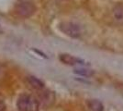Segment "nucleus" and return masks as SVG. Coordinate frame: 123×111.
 Instances as JSON below:
<instances>
[{
    "instance_id": "1",
    "label": "nucleus",
    "mask_w": 123,
    "mask_h": 111,
    "mask_svg": "<svg viewBox=\"0 0 123 111\" xmlns=\"http://www.w3.org/2000/svg\"><path fill=\"white\" fill-rule=\"evenodd\" d=\"M17 106L19 111H40L39 102L31 95H21L18 98Z\"/></svg>"
},
{
    "instance_id": "2",
    "label": "nucleus",
    "mask_w": 123,
    "mask_h": 111,
    "mask_svg": "<svg viewBox=\"0 0 123 111\" xmlns=\"http://www.w3.org/2000/svg\"><path fill=\"white\" fill-rule=\"evenodd\" d=\"M16 13L23 19L31 17L36 11V7L31 2L27 0H19L15 6Z\"/></svg>"
},
{
    "instance_id": "3",
    "label": "nucleus",
    "mask_w": 123,
    "mask_h": 111,
    "mask_svg": "<svg viewBox=\"0 0 123 111\" xmlns=\"http://www.w3.org/2000/svg\"><path fill=\"white\" fill-rule=\"evenodd\" d=\"M60 30L62 32H63L65 35L74 38V39H78L82 35V30L81 27L78 24L71 21H63L60 24Z\"/></svg>"
},
{
    "instance_id": "4",
    "label": "nucleus",
    "mask_w": 123,
    "mask_h": 111,
    "mask_svg": "<svg viewBox=\"0 0 123 111\" xmlns=\"http://www.w3.org/2000/svg\"><path fill=\"white\" fill-rule=\"evenodd\" d=\"M60 60L62 63L69 65V66H76V65H81V66H86V62L81 58H78L76 57L71 56L69 54H61L60 55Z\"/></svg>"
},
{
    "instance_id": "5",
    "label": "nucleus",
    "mask_w": 123,
    "mask_h": 111,
    "mask_svg": "<svg viewBox=\"0 0 123 111\" xmlns=\"http://www.w3.org/2000/svg\"><path fill=\"white\" fill-rule=\"evenodd\" d=\"M26 82L28 83V85L37 91H42L44 89V83L43 81H41L40 79L36 78L35 76H28L26 77Z\"/></svg>"
},
{
    "instance_id": "6",
    "label": "nucleus",
    "mask_w": 123,
    "mask_h": 111,
    "mask_svg": "<svg viewBox=\"0 0 123 111\" xmlns=\"http://www.w3.org/2000/svg\"><path fill=\"white\" fill-rule=\"evenodd\" d=\"M86 106L90 111H104L102 102L98 99H89L86 102Z\"/></svg>"
},
{
    "instance_id": "7",
    "label": "nucleus",
    "mask_w": 123,
    "mask_h": 111,
    "mask_svg": "<svg viewBox=\"0 0 123 111\" xmlns=\"http://www.w3.org/2000/svg\"><path fill=\"white\" fill-rule=\"evenodd\" d=\"M112 13L115 21L123 23V4H117L114 7Z\"/></svg>"
},
{
    "instance_id": "8",
    "label": "nucleus",
    "mask_w": 123,
    "mask_h": 111,
    "mask_svg": "<svg viewBox=\"0 0 123 111\" xmlns=\"http://www.w3.org/2000/svg\"><path fill=\"white\" fill-rule=\"evenodd\" d=\"M74 72L77 75L84 76V77H91L94 75V71L86 68H77V69H74Z\"/></svg>"
},
{
    "instance_id": "9",
    "label": "nucleus",
    "mask_w": 123,
    "mask_h": 111,
    "mask_svg": "<svg viewBox=\"0 0 123 111\" xmlns=\"http://www.w3.org/2000/svg\"><path fill=\"white\" fill-rule=\"evenodd\" d=\"M6 110V106L5 103L0 99V111H5Z\"/></svg>"
}]
</instances>
